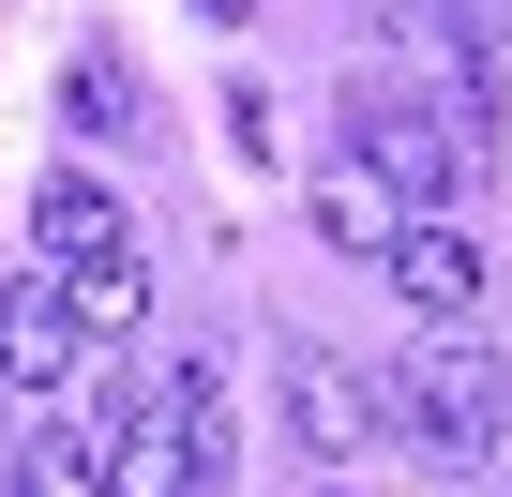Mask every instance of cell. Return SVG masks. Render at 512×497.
Listing matches in <instances>:
<instances>
[{
	"instance_id": "cell-1",
	"label": "cell",
	"mask_w": 512,
	"mask_h": 497,
	"mask_svg": "<svg viewBox=\"0 0 512 497\" xmlns=\"http://www.w3.org/2000/svg\"><path fill=\"white\" fill-rule=\"evenodd\" d=\"M377 392H392V422H407L437 467H497V437H512V362H497L467 317H437V347L392 362Z\"/></svg>"
},
{
	"instance_id": "cell-2",
	"label": "cell",
	"mask_w": 512,
	"mask_h": 497,
	"mask_svg": "<svg viewBox=\"0 0 512 497\" xmlns=\"http://www.w3.org/2000/svg\"><path fill=\"white\" fill-rule=\"evenodd\" d=\"M347 121H362V151H347V166H377L407 211H437V196H452V166L482 151V91H467V76H452V91H407V76H377Z\"/></svg>"
},
{
	"instance_id": "cell-3",
	"label": "cell",
	"mask_w": 512,
	"mask_h": 497,
	"mask_svg": "<svg viewBox=\"0 0 512 497\" xmlns=\"http://www.w3.org/2000/svg\"><path fill=\"white\" fill-rule=\"evenodd\" d=\"M272 362H287V437H302L317 467H362V452L392 437V392H377V377H362L347 347H317V332H287Z\"/></svg>"
},
{
	"instance_id": "cell-4",
	"label": "cell",
	"mask_w": 512,
	"mask_h": 497,
	"mask_svg": "<svg viewBox=\"0 0 512 497\" xmlns=\"http://www.w3.org/2000/svg\"><path fill=\"white\" fill-rule=\"evenodd\" d=\"M76 377H91L76 302H61L46 272H16V287H0V392H76Z\"/></svg>"
},
{
	"instance_id": "cell-5",
	"label": "cell",
	"mask_w": 512,
	"mask_h": 497,
	"mask_svg": "<svg viewBox=\"0 0 512 497\" xmlns=\"http://www.w3.org/2000/svg\"><path fill=\"white\" fill-rule=\"evenodd\" d=\"M377 272H392L407 317H467V302H482V241H467L452 211H407V226L377 241Z\"/></svg>"
},
{
	"instance_id": "cell-6",
	"label": "cell",
	"mask_w": 512,
	"mask_h": 497,
	"mask_svg": "<svg viewBox=\"0 0 512 497\" xmlns=\"http://www.w3.org/2000/svg\"><path fill=\"white\" fill-rule=\"evenodd\" d=\"M61 121H76V136H106V151L166 136V121H151V76H136L121 46H76V76H61Z\"/></svg>"
},
{
	"instance_id": "cell-7",
	"label": "cell",
	"mask_w": 512,
	"mask_h": 497,
	"mask_svg": "<svg viewBox=\"0 0 512 497\" xmlns=\"http://www.w3.org/2000/svg\"><path fill=\"white\" fill-rule=\"evenodd\" d=\"M0 497H106V437H91V422H46V437H16Z\"/></svg>"
},
{
	"instance_id": "cell-8",
	"label": "cell",
	"mask_w": 512,
	"mask_h": 497,
	"mask_svg": "<svg viewBox=\"0 0 512 497\" xmlns=\"http://www.w3.org/2000/svg\"><path fill=\"white\" fill-rule=\"evenodd\" d=\"M392 226H407V196H392L377 166H332V181H317V241H332V257H377Z\"/></svg>"
},
{
	"instance_id": "cell-9",
	"label": "cell",
	"mask_w": 512,
	"mask_h": 497,
	"mask_svg": "<svg viewBox=\"0 0 512 497\" xmlns=\"http://www.w3.org/2000/svg\"><path fill=\"white\" fill-rule=\"evenodd\" d=\"M31 241H46V272H61V257H91V241H121V196H91V181H46V196H31Z\"/></svg>"
},
{
	"instance_id": "cell-10",
	"label": "cell",
	"mask_w": 512,
	"mask_h": 497,
	"mask_svg": "<svg viewBox=\"0 0 512 497\" xmlns=\"http://www.w3.org/2000/svg\"><path fill=\"white\" fill-rule=\"evenodd\" d=\"M196 16H256V0H196Z\"/></svg>"
},
{
	"instance_id": "cell-11",
	"label": "cell",
	"mask_w": 512,
	"mask_h": 497,
	"mask_svg": "<svg viewBox=\"0 0 512 497\" xmlns=\"http://www.w3.org/2000/svg\"><path fill=\"white\" fill-rule=\"evenodd\" d=\"M377 16H422V0H377Z\"/></svg>"
},
{
	"instance_id": "cell-12",
	"label": "cell",
	"mask_w": 512,
	"mask_h": 497,
	"mask_svg": "<svg viewBox=\"0 0 512 497\" xmlns=\"http://www.w3.org/2000/svg\"><path fill=\"white\" fill-rule=\"evenodd\" d=\"M497 497H512V482H497Z\"/></svg>"
}]
</instances>
